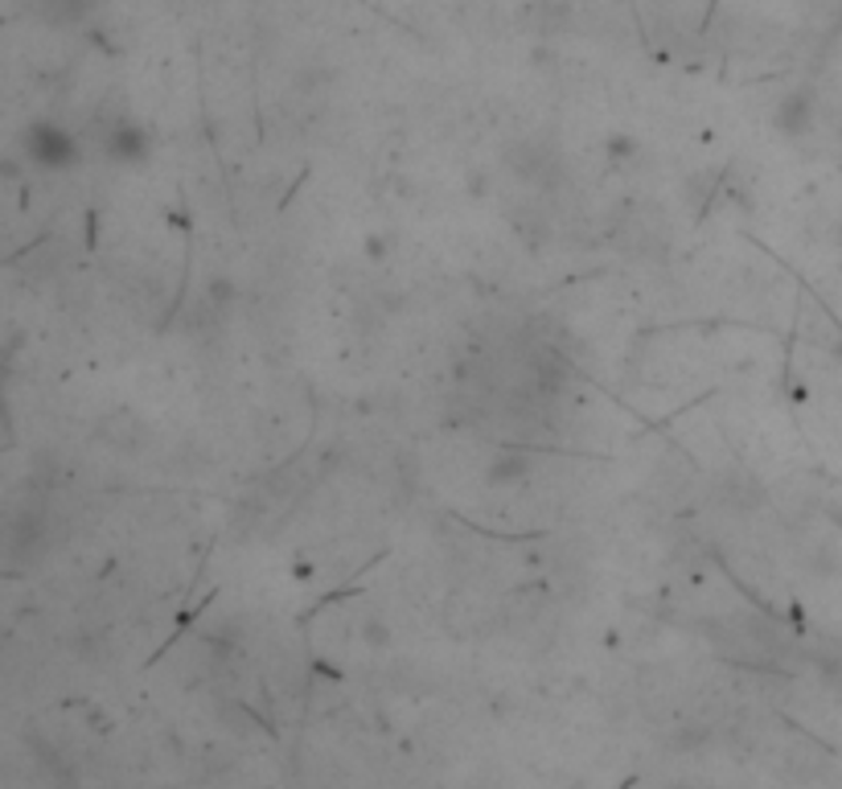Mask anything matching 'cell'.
Segmentation results:
<instances>
[{
    "instance_id": "3",
    "label": "cell",
    "mask_w": 842,
    "mask_h": 789,
    "mask_svg": "<svg viewBox=\"0 0 842 789\" xmlns=\"http://www.w3.org/2000/svg\"><path fill=\"white\" fill-rule=\"evenodd\" d=\"M107 152L116 161H140L144 156V132L136 128L132 119H119V124L107 128Z\"/></svg>"
},
{
    "instance_id": "7",
    "label": "cell",
    "mask_w": 842,
    "mask_h": 789,
    "mask_svg": "<svg viewBox=\"0 0 842 789\" xmlns=\"http://www.w3.org/2000/svg\"><path fill=\"white\" fill-rule=\"evenodd\" d=\"M572 789H588V786H572Z\"/></svg>"
},
{
    "instance_id": "6",
    "label": "cell",
    "mask_w": 842,
    "mask_h": 789,
    "mask_svg": "<svg viewBox=\"0 0 842 789\" xmlns=\"http://www.w3.org/2000/svg\"><path fill=\"white\" fill-rule=\"evenodd\" d=\"M670 789H694V786L691 781H678V786H670Z\"/></svg>"
},
{
    "instance_id": "4",
    "label": "cell",
    "mask_w": 842,
    "mask_h": 789,
    "mask_svg": "<svg viewBox=\"0 0 842 789\" xmlns=\"http://www.w3.org/2000/svg\"><path fill=\"white\" fill-rule=\"evenodd\" d=\"M30 4L50 21H79L95 0H30Z\"/></svg>"
},
{
    "instance_id": "5",
    "label": "cell",
    "mask_w": 842,
    "mask_h": 789,
    "mask_svg": "<svg viewBox=\"0 0 842 789\" xmlns=\"http://www.w3.org/2000/svg\"><path fill=\"white\" fill-rule=\"evenodd\" d=\"M366 641H371V646H390V629H383L378 622H371L366 625Z\"/></svg>"
},
{
    "instance_id": "1",
    "label": "cell",
    "mask_w": 842,
    "mask_h": 789,
    "mask_svg": "<svg viewBox=\"0 0 842 789\" xmlns=\"http://www.w3.org/2000/svg\"><path fill=\"white\" fill-rule=\"evenodd\" d=\"M25 156L42 169H67L74 161V140L54 124H34L25 132Z\"/></svg>"
},
{
    "instance_id": "2",
    "label": "cell",
    "mask_w": 842,
    "mask_h": 789,
    "mask_svg": "<svg viewBox=\"0 0 842 789\" xmlns=\"http://www.w3.org/2000/svg\"><path fill=\"white\" fill-rule=\"evenodd\" d=\"M505 161L510 169L526 177V182H551L559 173V156L551 144H542V140H523V144H514V149L505 152Z\"/></svg>"
}]
</instances>
